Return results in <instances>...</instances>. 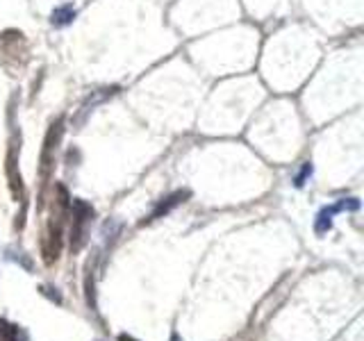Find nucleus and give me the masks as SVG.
<instances>
[{"label":"nucleus","instance_id":"obj_1","mask_svg":"<svg viewBox=\"0 0 364 341\" xmlns=\"http://www.w3.org/2000/svg\"><path fill=\"white\" fill-rule=\"evenodd\" d=\"M68 207H71V198L64 185L53 187V212L46 221V230L41 237V255L46 264L57 261L62 253V239H64V225L68 221Z\"/></svg>","mask_w":364,"mask_h":341},{"label":"nucleus","instance_id":"obj_2","mask_svg":"<svg viewBox=\"0 0 364 341\" xmlns=\"http://www.w3.org/2000/svg\"><path fill=\"white\" fill-rule=\"evenodd\" d=\"M64 130H66V117L60 114V117L50 121L48 132L43 136V146H41V155H39V200H37L39 210H43L46 193H48V185L55 173L57 148H60V144L64 139Z\"/></svg>","mask_w":364,"mask_h":341},{"label":"nucleus","instance_id":"obj_3","mask_svg":"<svg viewBox=\"0 0 364 341\" xmlns=\"http://www.w3.org/2000/svg\"><path fill=\"white\" fill-rule=\"evenodd\" d=\"M30 62V43L21 30L9 28L0 32V66L9 75H18L26 71Z\"/></svg>","mask_w":364,"mask_h":341},{"label":"nucleus","instance_id":"obj_4","mask_svg":"<svg viewBox=\"0 0 364 341\" xmlns=\"http://www.w3.org/2000/svg\"><path fill=\"white\" fill-rule=\"evenodd\" d=\"M68 219H71V253L77 255L89 239L91 223H94V207L87 200L75 198L68 207Z\"/></svg>","mask_w":364,"mask_h":341},{"label":"nucleus","instance_id":"obj_5","mask_svg":"<svg viewBox=\"0 0 364 341\" xmlns=\"http://www.w3.org/2000/svg\"><path fill=\"white\" fill-rule=\"evenodd\" d=\"M18 153H21V132L16 130V125H11L9 141H7V157H5V175L9 182L11 198L16 202L26 200V187H23V178L18 170Z\"/></svg>","mask_w":364,"mask_h":341},{"label":"nucleus","instance_id":"obj_6","mask_svg":"<svg viewBox=\"0 0 364 341\" xmlns=\"http://www.w3.org/2000/svg\"><path fill=\"white\" fill-rule=\"evenodd\" d=\"M346 210H350V212H355V210H360V202L355 200V198H344V200H339V202H335V205H330V207H323L321 212H318V216H316V223H314V230H316V234H326L330 227H333V216L335 214H339V212H346Z\"/></svg>","mask_w":364,"mask_h":341},{"label":"nucleus","instance_id":"obj_7","mask_svg":"<svg viewBox=\"0 0 364 341\" xmlns=\"http://www.w3.org/2000/svg\"><path fill=\"white\" fill-rule=\"evenodd\" d=\"M185 198H189V191H187V189L171 193V196H166V198H164L162 202H159L151 214H148V219H146V221H141V225L151 223V221H155V219H162V216H166V214H168L171 210H173V207H178L180 202H185Z\"/></svg>","mask_w":364,"mask_h":341},{"label":"nucleus","instance_id":"obj_8","mask_svg":"<svg viewBox=\"0 0 364 341\" xmlns=\"http://www.w3.org/2000/svg\"><path fill=\"white\" fill-rule=\"evenodd\" d=\"M75 7L71 3H66V5H60V7H55L53 9V14H50V23L55 28H64V26H71V23L75 21Z\"/></svg>","mask_w":364,"mask_h":341},{"label":"nucleus","instance_id":"obj_9","mask_svg":"<svg viewBox=\"0 0 364 341\" xmlns=\"http://www.w3.org/2000/svg\"><path fill=\"white\" fill-rule=\"evenodd\" d=\"M0 341H28V337L18 325L9 323L7 318H0Z\"/></svg>","mask_w":364,"mask_h":341},{"label":"nucleus","instance_id":"obj_10","mask_svg":"<svg viewBox=\"0 0 364 341\" xmlns=\"http://www.w3.org/2000/svg\"><path fill=\"white\" fill-rule=\"evenodd\" d=\"M307 175H312V164H305V166H303L301 173L296 175V182H294V185H296V187H303V185H305V180H307Z\"/></svg>","mask_w":364,"mask_h":341},{"label":"nucleus","instance_id":"obj_11","mask_svg":"<svg viewBox=\"0 0 364 341\" xmlns=\"http://www.w3.org/2000/svg\"><path fill=\"white\" fill-rule=\"evenodd\" d=\"M119 341H136V339L130 337V335H119Z\"/></svg>","mask_w":364,"mask_h":341},{"label":"nucleus","instance_id":"obj_12","mask_svg":"<svg viewBox=\"0 0 364 341\" xmlns=\"http://www.w3.org/2000/svg\"><path fill=\"white\" fill-rule=\"evenodd\" d=\"M171 341H182V339L178 335H171Z\"/></svg>","mask_w":364,"mask_h":341}]
</instances>
